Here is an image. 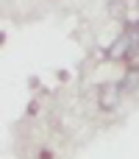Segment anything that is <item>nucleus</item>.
I'll return each instance as SVG.
<instances>
[{
  "label": "nucleus",
  "mask_w": 139,
  "mask_h": 159,
  "mask_svg": "<svg viewBox=\"0 0 139 159\" xmlns=\"http://www.w3.org/2000/svg\"><path fill=\"white\" fill-rule=\"evenodd\" d=\"M120 98H123V87H120V84H109V87L100 89V98H98V101H100V109L111 112V109H117Z\"/></svg>",
  "instance_id": "nucleus-1"
}]
</instances>
